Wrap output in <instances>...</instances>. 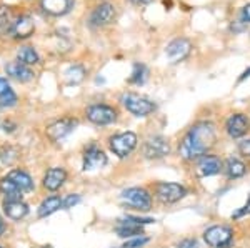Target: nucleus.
<instances>
[{"mask_svg": "<svg viewBox=\"0 0 250 248\" xmlns=\"http://www.w3.org/2000/svg\"><path fill=\"white\" fill-rule=\"evenodd\" d=\"M217 142V129L212 122H197L185 132L179 143V155L184 162H195L202 155L208 153V150Z\"/></svg>", "mask_w": 250, "mask_h": 248, "instance_id": "f257e3e1", "label": "nucleus"}, {"mask_svg": "<svg viewBox=\"0 0 250 248\" xmlns=\"http://www.w3.org/2000/svg\"><path fill=\"white\" fill-rule=\"evenodd\" d=\"M120 200L132 210L137 211H148L152 209V195L147 189L142 187H132L122 191Z\"/></svg>", "mask_w": 250, "mask_h": 248, "instance_id": "f03ea898", "label": "nucleus"}, {"mask_svg": "<svg viewBox=\"0 0 250 248\" xmlns=\"http://www.w3.org/2000/svg\"><path fill=\"white\" fill-rule=\"evenodd\" d=\"M155 198L162 203H177L187 195V189L175 182H159L154 185Z\"/></svg>", "mask_w": 250, "mask_h": 248, "instance_id": "7ed1b4c3", "label": "nucleus"}, {"mask_svg": "<svg viewBox=\"0 0 250 248\" xmlns=\"http://www.w3.org/2000/svg\"><path fill=\"white\" fill-rule=\"evenodd\" d=\"M120 100H122L125 109L130 112L132 115H135V117H147L152 112H155V103L139 94L128 92V94H124Z\"/></svg>", "mask_w": 250, "mask_h": 248, "instance_id": "20e7f679", "label": "nucleus"}, {"mask_svg": "<svg viewBox=\"0 0 250 248\" xmlns=\"http://www.w3.org/2000/svg\"><path fill=\"white\" fill-rule=\"evenodd\" d=\"M204 240L212 248H229L233 242V230L227 225H213L204 231Z\"/></svg>", "mask_w": 250, "mask_h": 248, "instance_id": "39448f33", "label": "nucleus"}, {"mask_svg": "<svg viewBox=\"0 0 250 248\" xmlns=\"http://www.w3.org/2000/svg\"><path fill=\"white\" fill-rule=\"evenodd\" d=\"M137 142H139V138H137L134 132H124V134L114 135L110 138V142H108V145H110V150L114 152L117 157L125 158L135 150Z\"/></svg>", "mask_w": 250, "mask_h": 248, "instance_id": "423d86ee", "label": "nucleus"}, {"mask_svg": "<svg viewBox=\"0 0 250 248\" xmlns=\"http://www.w3.org/2000/svg\"><path fill=\"white\" fill-rule=\"evenodd\" d=\"M144 157L148 160H160L165 158L170 153V143L162 135H154V137L147 138L142 147Z\"/></svg>", "mask_w": 250, "mask_h": 248, "instance_id": "0eeeda50", "label": "nucleus"}, {"mask_svg": "<svg viewBox=\"0 0 250 248\" xmlns=\"http://www.w3.org/2000/svg\"><path fill=\"white\" fill-rule=\"evenodd\" d=\"M220 172H224V162L220 157L213 153H205L200 158L195 160V173L197 177L205 178V177H213L219 175Z\"/></svg>", "mask_w": 250, "mask_h": 248, "instance_id": "6e6552de", "label": "nucleus"}, {"mask_svg": "<svg viewBox=\"0 0 250 248\" xmlns=\"http://www.w3.org/2000/svg\"><path fill=\"white\" fill-rule=\"evenodd\" d=\"M87 118L95 125H108L117 120V112L108 105L97 103V105H90L87 109Z\"/></svg>", "mask_w": 250, "mask_h": 248, "instance_id": "1a4fd4ad", "label": "nucleus"}, {"mask_svg": "<svg viewBox=\"0 0 250 248\" xmlns=\"http://www.w3.org/2000/svg\"><path fill=\"white\" fill-rule=\"evenodd\" d=\"M250 130V118L245 114H233L225 122V132L230 138H242Z\"/></svg>", "mask_w": 250, "mask_h": 248, "instance_id": "9d476101", "label": "nucleus"}, {"mask_svg": "<svg viewBox=\"0 0 250 248\" xmlns=\"http://www.w3.org/2000/svg\"><path fill=\"white\" fill-rule=\"evenodd\" d=\"M192 54V43L187 38H175L165 49V55L170 60V63H179L184 62L188 55Z\"/></svg>", "mask_w": 250, "mask_h": 248, "instance_id": "9b49d317", "label": "nucleus"}, {"mask_svg": "<svg viewBox=\"0 0 250 248\" xmlns=\"http://www.w3.org/2000/svg\"><path fill=\"white\" fill-rule=\"evenodd\" d=\"M77 125H79V122L75 118H62V120L54 122L52 125H48L45 134L52 142H57V140H62L63 137H67L70 132H74V129Z\"/></svg>", "mask_w": 250, "mask_h": 248, "instance_id": "f8f14e48", "label": "nucleus"}, {"mask_svg": "<svg viewBox=\"0 0 250 248\" xmlns=\"http://www.w3.org/2000/svg\"><path fill=\"white\" fill-rule=\"evenodd\" d=\"M107 163V155L104 153L95 143L88 145L83 152V170H97L102 169Z\"/></svg>", "mask_w": 250, "mask_h": 248, "instance_id": "ddd939ff", "label": "nucleus"}, {"mask_svg": "<svg viewBox=\"0 0 250 248\" xmlns=\"http://www.w3.org/2000/svg\"><path fill=\"white\" fill-rule=\"evenodd\" d=\"M115 231L119 237L122 238H135V237H144V225H139L130 215H127L125 218L119 220L115 227Z\"/></svg>", "mask_w": 250, "mask_h": 248, "instance_id": "4468645a", "label": "nucleus"}, {"mask_svg": "<svg viewBox=\"0 0 250 248\" xmlns=\"http://www.w3.org/2000/svg\"><path fill=\"white\" fill-rule=\"evenodd\" d=\"M115 19V9L112 3H100L90 15V25L94 27H104L112 23Z\"/></svg>", "mask_w": 250, "mask_h": 248, "instance_id": "2eb2a0df", "label": "nucleus"}, {"mask_svg": "<svg viewBox=\"0 0 250 248\" xmlns=\"http://www.w3.org/2000/svg\"><path fill=\"white\" fill-rule=\"evenodd\" d=\"M65 180H67V172L63 169H60V167H54V169L48 170L45 173V177H43V187L50 191H55L65 183Z\"/></svg>", "mask_w": 250, "mask_h": 248, "instance_id": "dca6fc26", "label": "nucleus"}, {"mask_svg": "<svg viewBox=\"0 0 250 248\" xmlns=\"http://www.w3.org/2000/svg\"><path fill=\"white\" fill-rule=\"evenodd\" d=\"M35 30V25H34V20L27 15H22V17H17L14 22V27H12V35L17 38H25V37H30Z\"/></svg>", "mask_w": 250, "mask_h": 248, "instance_id": "f3484780", "label": "nucleus"}, {"mask_svg": "<svg viewBox=\"0 0 250 248\" xmlns=\"http://www.w3.org/2000/svg\"><path fill=\"white\" fill-rule=\"evenodd\" d=\"M224 173L227 175V178L235 180L240 178L247 173V165L237 157H229L224 163Z\"/></svg>", "mask_w": 250, "mask_h": 248, "instance_id": "a211bd4d", "label": "nucleus"}, {"mask_svg": "<svg viewBox=\"0 0 250 248\" xmlns=\"http://www.w3.org/2000/svg\"><path fill=\"white\" fill-rule=\"evenodd\" d=\"M5 72L10 75L12 78L19 80V82H29V80L34 78V72H32L27 65H23V63H20V62L7 63Z\"/></svg>", "mask_w": 250, "mask_h": 248, "instance_id": "6ab92c4d", "label": "nucleus"}, {"mask_svg": "<svg viewBox=\"0 0 250 248\" xmlns=\"http://www.w3.org/2000/svg\"><path fill=\"white\" fill-rule=\"evenodd\" d=\"M3 211L12 220H20L29 213V207L22 200H5L3 202Z\"/></svg>", "mask_w": 250, "mask_h": 248, "instance_id": "aec40b11", "label": "nucleus"}, {"mask_svg": "<svg viewBox=\"0 0 250 248\" xmlns=\"http://www.w3.org/2000/svg\"><path fill=\"white\" fill-rule=\"evenodd\" d=\"M70 7L72 0H42V9L50 15H63Z\"/></svg>", "mask_w": 250, "mask_h": 248, "instance_id": "412c9836", "label": "nucleus"}, {"mask_svg": "<svg viewBox=\"0 0 250 248\" xmlns=\"http://www.w3.org/2000/svg\"><path fill=\"white\" fill-rule=\"evenodd\" d=\"M7 178H10L20 189V191H30L34 189V182H32L30 175L23 170H12L10 173L7 175Z\"/></svg>", "mask_w": 250, "mask_h": 248, "instance_id": "4be33fe9", "label": "nucleus"}, {"mask_svg": "<svg viewBox=\"0 0 250 248\" xmlns=\"http://www.w3.org/2000/svg\"><path fill=\"white\" fill-rule=\"evenodd\" d=\"M60 207H62V198L57 197V195H54V197H48L43 200L42 203H40L39 207V217L40 218H45L48 215L55 213Z\"/></svg>", "mask_w": 250, "mask_h": 248, "instance_id": "5701e85b", "label": "nucleus"}, {"mask_svg": "<svg viewBox=\"0 0 250 248\" xmlns=\"http://www.w3.org/2000/svg\"><path fill=\"white\" fill-rule=\"evenodd\" d=\"M17 103V95L10 89L5 78L0 77V107H14Z\"/></svg>", "mask_w": 250, "mask_h": 248, "instance_id": "b1692460", "label": "nucleus"}, {"mask_svg": "<svg viewBox=\"0 0 250 248\" xmlns=\"http://www.w3.org/2000/svg\"><path fill=\"white\" fill-rule=\"evenodd\" d=\"M14 14L9 7L2 5L0 7V34L2 35H7V34H12V27H14Z\"/></svg>", "mask_w": 250, "mask_h": 248, "instance_id": "393cba45", "label": "nucleus"}, {"mask_svg": "<svg viewBox=\"0 0 250 248\" xmlns=\"http://www.w3.org/2000/svg\"><path fill=\"white\" fill-rule=\"evenodd\" d=\"M0 190L7 195V200H22V191L10 178H3L0 180Z\"/></svg>", "mask_w": 250, "mask_h": 248, "instance_id": "a878e982", "label": "nucleus"}, {"mask_svg": "<svg viewBox=\"0 0 250 248\" xmlns=\"http://www.w3.org/2000/svg\"><path fill=\"white\" fill-rule=\"evenodd\" d=\"M17 57L19 62L23 63V65H35V63H39V54L32 47H20L17 52Z\"/></svg>", "mask_w": 250, "mask_h": 248, "instance_id": "bb28decb", "label": "nucleus"}, {"mask_svg": "<svg viewBox=\"0 0 250 248\" xmlns=\"http://www.w3.org/2000/svg\"><path fill=\"white\" fill-rule=\"evenodd\" d=\"M85 77V69L82 65H72L70 69H67L65 72V80L70 85H77Z\"/></svg>", "mask_w": 250, "mask_h": 248, "instance_id": "cd10ccee", "label": "nucleus"}, {"mask_svg": "<svg viewBox=\"0 0 250 248\" xmlns=\"http://www.w3.org/2000/svg\"><path fill=\"white\" fill-rule=\"evenodd\" d=\"M148 70L144 63H134V72H132V77L128 78V83H134V85H142L147 80Z\"/></svg>", "mask_w": 250, "mask_h": 248, "instance_id": "c85d7f7f", "label": "nucleus"}, {"mask_svg": "<svg viewBox=\"0 0 250 248\" xmlns=\"http://www.w3.org/2000/svg\"><path fill=\"white\" fill-rule=\"evenodd\" d=\"M148 243V238L147 237H135V238H130L124 243L122 248H142Z\"/></svg>", "mask_w": 250, "mask_h": 248, "instance_id": "c756f323", "label": "nucleus"}, {"mask_svg": "<svg viewBox=\"0 0 250 248\" xmlns=\"http://www.w3.org/2000/svg\"><path fill=\"white\" fill-rule=\"evenodd\" d=\"M247 215H250V195L247 197V202H245V205L240 207L239 210H235L232 213V220H240V218L247 217Z\"/></svg>", "mask_w": 250, "mask_h": 248, "instance_id": "7c9ffc66", "label": "nucleus"}, {"mask_svg": "<svg viewBox=\"0 0 250 248\" xmlns=\"http://www.w3.org/2000/svg\"><path fill=\"white\" fill-rule=\"evenodd\" d=\"M79 202H80V195L72 193V195H67V197L62 200V207H63L65 210H68V209H72V207L77 205Z\"/></svg>", "mask_w": 250, "mask_h": 248, "instance_id": "2f4dec72", "label": "nucleus"}, {"mask_svg": "<svg viewBox=\"0 0 250 248\" xmlns=\"http://www.w3.org/2000/svg\"><path fill=\"white\" fill-rule=\"evenodd\" d=\"M177 248H199V243L195 238H184L182 242L177 243Z\"/></svg>", "mask_w": 250, "mask_h": 248, "instance_id": "473e14b6", "label": "nucleus"}, {"mask_svg": "<svg viewBox=\"0 0 250 248\" xmlns=\"http://www.w3.org/2000/svg\"><path fill=\"white\" fill-rule=\"evenodd\" d=\"M239 152L244 155V157L250 158V138L242 140V142L239 143Z\"/></svg>", "mask_w": 250, "mask_h": 248, "instance_id": "72a5a7b5", "label": "nucleus"}, {"mask_svg": "<svg viewBox=\"0 0 250 248\" xmlns=\"http://www.w3.org/2000/svg\"><path fill=\"white\" fill-rule=\"evenodd\" d=\"M240 22L242 23H250V3L242 7L240 10Z\"/></svg>", "mask_w": 250, "mask_h": 248, "instance_id": "f704fd0d", "label": "nucleus"}, {"mask_svg": "<svg viewBox=\"0 0 250 248\" xmlns=\"http://www.w3.org/2000/svg\"><path fill=\"white\" fill-rule=\"evenodd\" d=\"M249 77H250V67H249L247 70H244V74H242L240 77H239V82H244V80L249 78Z\"/></svg>", "mask_w": 250, "mask_h": 248, "instance_id": "c9c22d12", "label": "nucleus"}, {"mask_svg": "<svg viewBox=\"0 0 250 248\" xmlns=\"http://www.w3.org/2000/svg\"><path fill=\"white\" fill-rule=\"evenodd\" d=\"M132 2H134L135 5H147V3L154 2V0H132Z\"/></svg>", "mask_w": 250, "mask_h": 248, "instance_id": "e433bc0d", "label": "nucleus"}, {"mask_svg": "<svg viewBox=\"0 0 250 248\" xmlns=\"http://www.w3.org/2000/svg\"><path fill=\"white\" fill-rule=\"evenodd\" d=\"M3 230H5V227H3V222H2V218H0V235L3 233Z\"/></svg>", "mask_w": 250, "mask_h": 248, "instance_id": "4c0bfd02", "label": "nucleus"}, {"mask_svg": "<svg viewBox=\"0 0 250 248\" xmlns=\"http://www.w3.org/2000/svg\"><path fill=\"white\" fill-rule=\"evenodd\" d=\"M0 248H2V247H0Z\"/></svg>", "mask_w": 250, "mask_h": 248, "instance_id": "58836bf2", "label": "nucleus"}]
</instances>
